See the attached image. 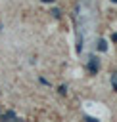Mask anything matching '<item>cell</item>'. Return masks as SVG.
I'll return each instance as SVG.
<instances>
[{
	"label": "cell",
	"mask_w": 117,
	"mask_h": 122,
	"mask_svg": "<svg viewBox=\"0 0 117 122\" xmlns=\"http://www.w3.org/2000/svg\"><path fill=\"white\" fill-rule=\"evenodd\" d=\"M98 69H100V61H98V57L90 55V57H88V71H90L92 74H96Z\"/></svg>",
	"instance_id": "1"
},
{
	"label": "cell",
	"mask_w": 117,
	"mask_h": 122,
	"mask_svg": "<svg viewBox=\"0 0 117 122\" xmlns=\"http://www.w3.org/2000/svg\"><path fill=\"white\" fill-rule=\"evenodd\" d=\"M17 118V114L15 112H12V111H8V112H4L2 114V120H15Z\"/></svg>",
	"instance_id": "2"
},
{
	"label": "cell",
	"mask_w": 117,
	"mask_h": 122,
	"mask_svg": "<svg viewBox=\"0 0 117 122\" xmlns=\"http://www.w3.org/2000/svg\"><path fill=\"white\" fill-rule=\"evenodd\" d=\"M98 50H100V51H105V50H107V42H105V40H98Z\"/></svg>",
	"instance_id": "3"
},
{
	"label": "cell",
	"mask_w": 117,
	"mask_h": 122,
	"mask_svg": "<svg viewBox=\"0 0 117 122\" xmlns=\"http://www.w3.org/2000/svg\"><path fill=\"white\" fill-rule=\"evenodd\" d=\"M111 84H113V88H115V92H117V72L111 74Z\"/></svg>",
	"instance_id": "4"
},
{
	"label": "cell",
	"mask_w": 117,
	"mask_h": 122,
	"mask_svg": "<svg viewBox=\"0 0 117 122\" xmlns=\"http://www.w3.org/2000/svg\"><path fill=\"white\" fill-rule=\"evenodd\" d=\"M52 15L58 19V17H59V10H52Z\"/></svg>",
	"instance_id": "5"
},
{
	"label": "cell",
	"mask_w": 117,
	"mask_h": 122,
	"mask_svg": "<svg viewBox=\"0 0 117 122\" xmlns=\"http://www.w3.org/2000/svg\"><path fill=\"white\" fill-rule=\"evenodd\" d=\"M42 2H46V4H52V2H54V0H42Z\"/></svg>",
	"instance_id": "6"
},
{
	"label": "cell",
	"mask_w": 117,
	"mask_h": 122,
	"mask_svg": "<svg viewBox=\"0 0 117 122\" xmlns=\"http://www.w3.org/2000/svg\"><path fill=\"white\" fill-rule=\"evenodd\" d=\"M113 40H115V42H117V34H113Z\"/></svg>",
	"instance_id": "7"
}]
</instances>
